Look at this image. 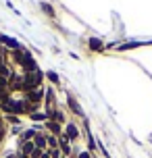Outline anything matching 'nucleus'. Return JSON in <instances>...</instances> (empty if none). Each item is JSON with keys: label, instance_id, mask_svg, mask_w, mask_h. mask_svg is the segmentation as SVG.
Returning a JSON list of instances; mask_svg holds the SVG:
<instances>
[{"label": "nucleus", "instance_id": "f257e3e1", "mask_svg": "<svg viewBox=\"0 0 152 158\" xmlns=\"http://www.w3.org/2000/svg\"><path fill=\"white\" fill-rule=\"evenodd\" d=\"M23 79H25V89H27V92H32V89H38V85H40V81H42V73L40 71L27 73Z\"/></svg>", "mask_w": 152, "mask_h": 158}, {"label": "nucleus", "instance_id": "f03ea898", "mask_svg": "<svg viewBox=\"0 0 152 158\" xmlns=\"http://www.w3.org/2000/svg\"><path fill=\"white\" fill-rule=\"evenodd\" d=\"M2 108H4V112H8V114H17V117H19V114L25 110V104L23 102H17V100H8Z\"/></svg>", "mask_w": 152, "mask_h": 158}, {"label": "nucleus", "instance_id": "7ed1b4c3", "mask_svg": "<svg viewBox=\"0 0 152 158\" xmlns=\"http://www.w3.org/2000/svg\"><path fill=\"white\" fill-rule=\"evenodd\" d=\"M40 100H42V92L40 89H32V92H27V102L29 104H40Z\"/></svg>", "mask_w": 152, "mask_h": 158}, {"label": "nucleus", "instance_id": "20e7f679", "mask_svg": "<svg viewBox=\"0 0 152 158\" xmlns=\"http://www.w3.org/2000/svg\"><path fill=\"white\" fill-rule=\"evenodd\" d=\"M0 44H6L8 48H13V50H19V42L15 38H8V35H0Z\"/></svg>", "mask_w": 152, "mask_h": 158}, {"label": "nucleus", "instance_id": "39448f33", "mask_svg": "<svg viewBox=\"0 0 152 158\" xmlns=\"http://www.w3.org/2000/svg\"><path fill=\"white\" fill-rule=\"evenodd\" d=\"M33 152H36V143H33V142H23V143H21V154L32 156Z\"/></svg>", "mask_w": 152, "mask_h": 158}, {"label": "nucleus", "instance_id": "423d86ee", "mask_svg": "<svg viewBox=\"0 0 152 158\" xmlns=\"http://www.w3.org/2000/svg\"><path fill=\"white\" fill-rule=\"evenodd\" d=\"M65 137L67 139H75L77 137V127L73 125V123H69V125L65 127Z\"/></svg>", "mask_w": 152, "mask_h": 158}, {"label": "nucleus", "instance_id": "0eeeda50", "mask_svg": "<svg viewBox=\"0 0 152 158\" xmlns=\"http://www.w3.org/2000/svg\"><path fill=\"white\" fill-rule=\"evenodd\" d=\"M21 67H25V71H27V73H36V71H38V64H36V60H33L32 56H29Z\"/></svg>", "mask_w": 152, "mask_h": 158}, {"label": "nucleus", "instance_id": "6e6552de", "mask_svg": "<svg viewBox=\"0 0 152 158\" xmlns=\"http://www.w3.org/2000/svg\"><path fill=\"white\" fill-rule=\"evenodd\" d=\"M33 143H36V148H38V150H44V148L48 146V143H46V137H44V135H40V133H36Z\"/></svg>", "mask_w": 152, "mask_h": 158}, {"label": "nucleus", "instance_id": "1a4fd4ad", "mask_svg": "<svg viewBox=\"0 0 152 158\" xmlns=\"http://www.w3.org/2000/svg\"><path fill=\"white\" fill-rule=\"evenodd\" d=\"M58 150L63 152V154H69V152H71V146H69V139H67V137H61V142H58Z\"/></svg>", "mask_w": 152, "mask_h": 158}, {"label": "nucleus", "instance_id": "9d476101", "mask_svg": "<svg viewBox=\"0 0 152 158\" xmlns=\"http://www.w3.org/2000/svg\"><path fill=\"white\" fill-rule=\"evenodd\" d=\"M90 48L92 50H102V42L98 38H90Z\"/></svg>", "mask_w": 152, "mask_h": 158}, {"label": "nucleus", "instance_id": "9b49d317", "mask_svg": "<svg viewBox=\"0 0 152 158\" xmlns=\"http://www.w3.org/2000/svg\"><path fill=\"white\" fill-rule=\"evenodd\" d=\"M0 77H4V79L11 77V69H8L4 63H0Z\"/></svg>", "mask_w": 152, "mask_h": 158}, {"label": "nucleus", "instance_id": "f8f14e48", "mask_svg": "<svg viewBox=\"0 0 152 158\" xmlns=\"http://www.w3.org/2000/svg\"><path fill=\"white\" fill-rule=\"evenodd\" d=\"M46 143L50 146V150H54V148H58V139H56L54 135H48V137H46Z\"/></svg>", "mask_w": 152, "mask_h": 158}, {"label": "nucleus", "instance_id": "ddd939ff", "mask_svg": "<svg viewBox=\"0 0 152 158\" xmlns=\"http://www.w3.org/2000/svg\"><path fill=\"white\" fill-rule=\"evenodd\" d=\"M33 137H36V131H32V129H29V131H25V133L21 135V143H23V142H29V139H33Z\"/></svg>", "mask_w": 152, "mask_h": 158}, {"label": "nucleus", "instance_id": "4468645a", "mask_svg": "<svg viewBox=\"0 0 152 158\" xmlns=\"http://www.w3.org/2000/svg\"><path fill=\"white\" fill-rule=\"evenodd\" d=\"M67 102H69V106H71V110L75 112V114H81V108H79V106H77V102H75L73 98H69Z\"/></svg>", "mask_w": 152, "mask_h": 158}, {"label": "nucleus", "instance_id": "2eb2a0df", "mask_svg": "<svg viewBox=\"0 0 152 158\" xmlns=\"http://www.w3.org/2000/svg\"><path fill=\"white\" fill-rule=\"evenodd\" d=\"M48 129L52 131V133H61V125H58L56 121H54V123H48Z\"/></svg>", "mask_w": 152, "mask_h": 158}, {"label": "nucleus", "instance_id": "dca6fc26", "mask_svg": "<svg viewBox=\"0 0 152 158\" xmlns=\"http://www.w3.org/2000/svg\"><path fill=\"white\" fill-rule=\"evenodd\" d=\"M48 154H50V158H63V156H61L63 152L58 150V148H54V150H48Z\"/></svg>", "mask_w": 152, "mask_h": 158}, {"label": "nucleus", "instance_id": "f3484780", "mask_svg": "<svg viewBox=\"0 0 152 158\" xmlns=\"http://www.w3.org/2000/svg\"><path fill=\"white\" fill-rule=\"evenodd\" d=\"M46 117H48V114H42V112H33V114H32L33 121H44Z\"/></svg>", "mask_w": 152, "mask_h": 158}, {"label": "nucleus", "instance_id": "a211bd4d", "mask_svg": "<svg viewBox=\"0 0 152 158\" xmlns=\"http://www.w3.org/2000/svg\"><path fill=\"white\" fill-rule=\"evenodd\" d=\"M54 121H56V123H63V121H65V114H63V112H56L54 110Z\"/></svg>", "mask_w": 152, "mask_h": 158}, {"label": "nucleus", "instance_id": "6ab92c4d", "mask_svg": "<svg viewBox=\"0 0 152 158\" xmlns=\"http://www.w3.org/2000/svg\"><path fill=\"white\" fill-rule=\"evenodd\" d=\"M48 79H50V81H54V83H56V81H58V75H56V73H52V71H50V73H48Z\"/></svg>", "mask_w": 152, "mask_h": 158}, {"label": "nucleus", "instance_id": "aec40b11", "mask_svg": "<svg viewBox=\"0 0 152 158\" xmlns=\"http://www.w3.org/2000/svg\"><path fill=\"white\" fill-rule=\"evenodd\" d=\"M8 121H11V123H19V117H17V114H8Z\"/></svg>", "mask_w": 152, "mask_h": 158}, {"label": "nucleus", "instance_id": "412c9836", "mask_svg": "<svg viewBox=\"0 0 152 158\" xmlns=\"http://www.w3.org/2000/svg\"><path fill=\"white\" fill-rule=\"evenodd\" d=\"M4 54H6V52H4V48H2V44H0V63H4Z\"/></svg>", "mask_w": 152, "mask_h": 158}, {"label": "nucleus", "instance_id": "4be33fe9", "mask_svg": "<svg viewBox=\"0 0 152 158\" xmlns=\"http://www.w3.org/2000/svg\"><path fill=\"white\" fill-rule=\"evenodd\" d=\"M79 158H90V152H81V154H79Z\"/></svg>", "mask_w": 152, "mask_h": 158}, {"label": "nucleus", "instance_id": "5701e85b", "mask_svg": "<svg viewBox=\"0 0 152 158\" xmlns=\"http://www.w3.org/2000/svg\"><path fill=\"white\" fill-rule=\"evenodd\" d=\"M42 158H50V154L48 152H42Z\"/></svg>", "mask_w": 152, "mask_h": 158}, {"label": "nucleus", "instance_id": "b1692460", "mask_svg": "<svg viewBox=\"0 0 152 158\" xmlns=\"http://www.w3.org/2000/svg\"><path fill=\"white\" fill-rule=\"evenodd\" d=\"M0 133H4V129H2V121H0Z\"/></svg>", "mask_w": 152, "mask_h": 158}, {"label": "nucleus", "instance_id": "393cba45", "mask_svg": "<svg viewBox=\"0 0 152 158\" xmlns=\"http://www.w3.org/2000/svg\"><path fill=\"white\" fill-rule=\"evenodd\" d=\"M19 158H29V156H25V154H19Z\"/></svg>", "mask_w": 152, "mask_h": 158}, {"label": "nucleus", "instance_id": "a878e982", "mask_svg": "<svg viewBox=\"0 0 152 158\" xmlns=\"http://www.w3.org/2000/svg\"><path fill=\"white\" fill-rule=\"evenodd\" d=\"M6 158H19V156H15V154H11V156H6Z\"/></svg>", "mask_w": 152, "mask_h": 158}, {"label": "nucleus", "instance_id": "bb28decb", "mask_svg": "<svg viewBox=\"0 0 152 158\" xmlns=\"http://www.w3.org/2000/svg\"><path fill=\"white\" fill-rule=\"evenodd\" d=\"M0 106H4V100H2V98H0Z\"/></svg>", "mask_w": 152, "mask_h": 158}, {"label": "nucleus", "instance_id": "cd10ccee", "mask_svg": "<svg viewBox=\"0 0 152 158\" xmlns=\"http://www.w3.org/2000/svg\"><path fill=\"white\" fill-rule=\"evenodd\" d=\"M0 142H2V133H0Z\"/></svg>", "mask_w": 152, "mask_h": 158}]
</instances>
